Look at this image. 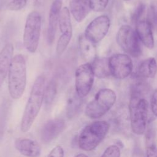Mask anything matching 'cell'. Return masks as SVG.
I'll return each instance as SVG.
<instances>
[{
  "mask_svg": "<svg viewBox=\"0 0 157 157\" xmlns=\"http://www.w3.org/2000/svg\"><path fill=\"white\" fill-rule=\"evenodd\" d=\"M45 83V77L39 75L33 83L21 120L20 129L23 132L30 129L40 110L44 101Z\"/></svg>",
  "mask_w": 157,
  "mask_h": 157,
  "instance_id": "cell-1",
  "label": "cell"
},
{
  "mask_svg": "<svg viewBox=\"0 0 157 157\" xmlns=\"http://www.w3.org/2000/svg\"><path fill=\"white\" fill-rule=\"evenodd\" d=\"M26 85V66L25 57L21 54L13 56L8 73V90L14 99H20L23 94Z\"/></svg>",
  "mask_w": 157,
  "mask_h": 157,
  "instance_id": "cell-2",
  "label": "cell"
},
{
  "mask_svg": "<svg viewBox=\"0 0 157 157\" xmlns=\"http://www.w3.org/2000/svg\"><path fill=\"white\" fill-rule=\"evenodd\" d=\"M109 128L105 121H96L85 126L78 136L79 148L86 151L95 149L107 134Z\"/></svg>",
  "mask_w": 157,
  "mask_h": 157,
  "instance_id": "cell-3",
  "label": "cell"
},
{
  "mask_svg": "<svg viewBox=\"0 0 157 157\" xmlns=\"http://www.w3.org/2000/svg\"><path fill=\"white\" fill-rule=\"evenodd\" d=\"M148 102L142 96L131 94L129 104L131 127L137 135L143 134L147 129Z\"/></svg>",
  "mask_w": 157,
  "mask_h": 157,
  "instance_id": "cell-4",
  "label": "cell"
},
{
  "mask_svg": "<svg viewBox=\"0 0 157 157\" xmlns=\"http://www.w3.org/2000/svg\"><path fill=\"white\" fill-rule=\"evenodd\" d=\"M117 96L115 91L109 88L99 90L94 99L86 106L85 113L90 118L96 119L107 113L115 104Z\"/></svg>",
  "mask_w": 157,
  "mask_h": 157,
  "instance_id": "cell-5",
  "label": "cell"
},
{
  "mask_svg": "<svg viewBox=\"0 0 157 157\" xmlns=\"http://www.w3.org/2000/svg\"><path fill=\"white\" fill-rule=\"evenodd\" d=\"M41 17L37 11L31 12L27 16L23 32V45L30 53H34L39 45L41 31Z\"/></svg>",
  "mask_w": 157,
  "mask_h": 157,
  "instance_id": "cell-6",
  "label": "cell"
},
{
  "mask_svg": "<svg viewBox=\"0 0 157 157\" xmlns=\"http://www.w3.org/2000/svg\"><path fill=\"white\" fill-rule=\"evenodd\" d=\"M116 40L118 45L126 53L135 58L140 56L142 50L139 39L136 32L130 26H121L117 32Z\"/></svg>",
  "mask_w": 157,
  "mask_h": 157,
  "instance_id": "cell-7",
  "label": "cell"
},
{
  "mask_svg": "<svg viewBox=\"0 0 157 157\" xmlns=\"http://www.w3.org/2000/svg\"><path fill=\"white\" fill-rule=\"evenodd\" d=\"M94 75L91 63H85L80 65L75 72V90L78 96L83 98L91 91Z\"/></svg>",
  "mask_w": 157,
  "mask_h": 157,
  "instance_id": "cell-8",
  "label": "cell"
},
{
  "mask_svg": "<svg viewBox=\"0 0 157 157\" xmlns=\"http://www.w3.org/2000/svg\"><path fill=\"white\" fill-rule=\"evenodd\" d=\"M110 25L108 16L102 15L93 20L85 29L84 36L93 44L102 40L107 34Z\"/></svg>",
  "mask_w": 157,
  "mask_h": 157,
  "instance_id": "cell-9",
  "label": "cell"
},
{
  "mask_svg": "<svg viewBox=\"0 0 157 157\" xmlns=\"http://www.w3.org/2000/svg\"><path fill=\"white\" fill-rule=\"evenodd\" d=\"M109 63L111 75L117 79L126 78L132 73L133 64L126 54H114L109 58Z\"/></svg>",
  "mask_w": 157,
  "mask_h": 157,
  "instance_id": "cell-10",
  "label": "cell"
},
{
  "mask_svg": "<svg viewBox=\"0 0 157 157\" xmlns=\"http://www.w3.org/2000/svg\"><path fill=\"white\" fill-rule=\"evenodd\" d=\"M65 127V121L62 118H57L47 121L41 129L42 140L44 142L53 140L64 131Z\"/></svg>",
  "mask_w": 157,
  "mask_h": 157,
  "instance_id": "cell-11",
  "label": "cell"
},
{
  "mask_svg": "<svg viewBox=\"0 0 157 157\" xmlns=\"http://www.w3.org/2000/svg\"><path fill=\"white\" fill-rule=\"evenodd\" d=\"M61 7L62 0H54L50 6L47 29V41L49 44H52L55 39Z\"/></svg>",
  "mask_w": 157,
  "mask_h": 157,
  "instance_id": "cell-12",
  "label": "cell"
},
{
  "mask_svg": "<svg viewBox=\"0 0 157 157\" xmlns=\"http://www.w3.org/2000/svg\"><path fill=\"white\" fill-rule=\"evenodd\" d=\"M14 145L17 151L26 157H39L41 147L39 143L28 138H18Z\"/></svg>",
  "mask_w": 157,
  "mask_h": 157,
  "instance_id": "cell-13",
  "label": "cell"
},
{
  "mask_svg": "<svg viewBox=\"0 0 157 157\" xmlns=\"http://www.w3.org/2000/svg\"><path fill=\"white\" fill-rule=\"evenodd\" d=\"M136 32L139 40L148 48L152 49L155 45L151 25L147 20L140 19L136 22Z\"/></svg>",
  "mask_w": 157,
  "mask_h": 157,
  "instance_id": "cell-14",
  "label": "cell"
},
{
  "mask_svg": "<svg viewBox=\"0 0 157 157\" xmlns=\"http://www.w3.org/2000/svg\"><path fill=\"white\" fill-rule=\"evenodd\" d=\"M13 44L7 43L0 52V88L9 73L13 58Z\"/></svg>",
  "mask_w": 157,
  "mask_h": 157,
  "instance_id": "cell-15",
  "label": "cell"
},
{
  "mask_svg": "<svg viewBox=\"0 0 157 157\" xmlns=\"http://www.w3.org/2000/svg\"><path fill=\"white\" fill-rule=\"evenodd\" d=\"M91 10L90 0H69V11L77 22L82 21Z\"/></svg>",
  "mask_w": 157,
  "mask_h": 157,
  "instance_id": "cell-16",
  "label": "cell"
},
{
  "mask_svg": "<svg viewBox=\"0 0 157 157\" xmlns=\"http://www.w3.org/2000/svg\"><path fill=\"white\" fill-rule=\"evenodd\" d=\"M94 44L87 39L84 34L78 38V47L82 58L87 63L93 61L96 58V49Z\"/></svg>",
  "mask_w": 157,
  "mask_h": 157,
  "instance_id": "cell-17",
  "label": "cell"
},
{
  "mask_svg": "<svg viewBox=\"0 0 157 157\" xmlns=\"http://www.w3.org/2000/svg\"><path fill=\"white\" fill-rule=\"evenodd\" d=\"M157 73V63L156 59L150 57L139 64L137 69V75L142 78H153Z\"/></svg>",
  "mask_w": 157,
  "mask_h": 157,
  "instance_id": "cell-18",
  "label": "cell"
},
{
  "mask_svg": "<svg viewBox=\"0 0 157 157\" xmlns=\"http://www.w3.org/2000/svg\"><path fill=\"white\" fill-rule=\"evenodd\" d=\"M94 76L99 78L109 77L111 74L109 68V58L102 57L96 58L91 63Z\"/></svg>",
  "mask_w": 157,
  "mask_h": 157,
  "instance_id": "cell-19",
  "label": "cell"
},
{
  "mask_svg": "<svg viewBox=\"0 0 157 157\" xmlns=\"http://www.w3.org/2000/svg\"><path fill=\"white\" fill-rule=\"evenodd\" d=\"M82 104V98H80L77 94L75 90H71L69 93L67 105L66 115L69 118L74 117L79 110Z\"/></svg>",
  "mask_w": 157,
  "mask_h": 157,
  "instance_id": "cell-20",
  "label": "cell"
},
{
  "mask_svg": "<svg viewBox=\"0 0 157 157\" xmlns=\"http://www.w3.org/2000/svg\"><path fill=\"white\" fill-rule=\"evenodd\" d=\"M58 25L60 32L62 34L72 33L71 13L69 9L66 7H63L61 10Z\"/></svg>",
  "mask_w": 157,
  "mask_h": 157,
  "instance_id": "cell-21",
  "label": "cell"
},
{
  "mask_svg": "<svg viewBox=\"0 0 157 157\" xmlns=\"http://www.w3.org/2000/svg\"><path fill=\"white\" fill-rule=\"evenodd\" d=\"M57 92L56 82L55 79L48 82L44 90V101L46 106H50L53 102Z\"/></svg>",
  "mask_w": 157,
  "mask_h": 157,
  "instance_id": "cell-22",
  "label": "cell"
},
{
  "mask_svg": "<svg viewBox=\"0 0 157 157\" xmlns=\"http://www.w3.org/2000/svg\"><path fill=\"white\" fill-rule=\"evenodd\" d=\"M72 33L62 34L57 42L56 52L58 55H61L65 51L72 38Z\"/></svg>",
  "mask_w": 157,
  "mask_h": 157,
  "instance_id": "cell-23",
  "label": "cell"
},
{
  "mask_svg": "<svg viewBox=\"0 0 157 157\" xmlns=\"http://www.w3.org/2000/svg\"><path fill=\"white\" fill-rule=\"evenodd\" d=\"M109 0H90L91 9L94 12H102L105 10Z\"/></svg>",
  "mask_w": 157,
  "mask_h": 157,
  "instance_id": "cell-24",
  "label": "cell"
},
{
  "mask_svg": "<svg viewBox=\"0 0 157 157\" xmlns=\"http://www.w3.org/2000/svg\"><path fill=\"white\" fill-rule=\"evenodd\" d=\"M121 151L120 148L115 145L109 146L103 152L101 157H120Z\"/></svg>",
  "mask_w": 157,
  "mask_h": 157,
  "instance_id": "cell-25",
  "label": "cell"
},
{
  "mask_svg": "<svg viewBox=\"0 0 157 157\" xmlns=\"http://www.w3.org/2000/svg\"><path fill=\"white\" fill-rule=\"evenodd\" d=\"M29 0H12L7 6V8L12 11H17L26 6Z\"/></svg>",
  "mask_w": 157,
  "mask_h": 157,
  "instance_id": "cell-26",
  "label": "cell"
},
{
  "mask_svg": "<svg viewBox=\"0 0 157 157\" xmlns=\"http://www.w3.org/2000/svg\"><path fill=\"white\" fill-rule=\"evenodd\" d=\"M146 157H157V147L154 143H148L146 147Z\"/></svg>",
  "mask_w": 157,
  "mask_h": 157,
  "instance_id": "cell-27",
  "label": "cell"
},
{
  "mask_svg": "<svg viewBox=\"0 0 157 157\" xmlns=\"http://www.w3.org/2000/svg\"><path fill=\"white\" fill-rule=\"evenodd\" d=\"M47 157H64V150L61 146L56 145L50 151Z\"/></svg>",
  "mask_w": 157,
  "mask_h": 157,
  "instance_id": "cell-28",
  "label": "cell"
},
{
  "mask_svg": "<svg viewBox=\"0 0 157 157\" xmlns=\"http://www.w3.org/2000/svg\"><path fill=\"white\" fill-rule=\"evenodd\" d=\"M151 108L154 115L157 117V89L153 92L151 98Z\"/></svg>",
  "mask_w": 157,
  "mask_h": 157,
  "instance_id": "cell-29",
  "label": "cell"
},
{
  "mask_svg": "<svg viewBox=\"0 0 157 157\" xmlns=\"http://www.w3.org/2000/svg\"><path fill=\"white\" fill-rule=\"evenodd\" d=\"M74 157H88V156L84 153H78L77 155H75Z\"/></svg>",
  "mask_w": 157,
  "mask_h": 157,
  "instance_id": "cell-30",
  "label": "cell"
},
{
  "mask_svg": "<svg viewBox=\"0 0 157 157\" xmlns=\"http://www.w3.org/2000/svg\"><path fill=\"white\" fill-rule=\"evenodd\" d=\"M124 1H130V0H124Z\"/></svg>",
  "mask_w": 157,
  "mask_h": 157,
  "instance_id": "cell-31",
  "label": "cell"
}]
</instances>
